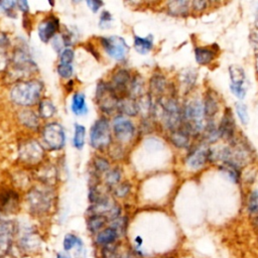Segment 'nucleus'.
<instances>
[{
  "mask_svg": "<svg viewBox=\"0 0 258 258\" xmlns=\"http://www.w3.org/2000/svg\"><path fill=\"white\" fill-rule=\"evenodd\" d=\"M152 115L162 122L164 127L170 132L178 129L182 123L181 107L173 97H159L153 105Z\"/></svg>",
  "mask_w": 258,
  "mask_h": 258,
  "instance_id": "obj_1",
  "label": "nucleus"
},
{
  "mask_svg": "<svg viewBox=\"0 0 258 258\" xmlns=\"http://www.w3.org/2000/svg\"><path fill=\"white\" fill-rule=\"evenodd\" d=\"M43 84L38 80L20 81L12 86L9 96L11 101L18 106H33L40 99Z\"/></svg>",
  "mask_w": 258,
  "mask_h": 258,
  "instance_id": "obj_2",
  "label": "nucleus"
},
{
  "mask_svg": "<svg viewBox=\"0 0 258 258\" xmlns=\"http://www.w3.org/2000/svg\"><path fill=\"white\" fill-rule=\"evenodd\" d=\"M111 128L106 117H101L95 121L90 130V144L95 149L102 150L111 143Z\"/></svg>",
  "mask_w": 258,
  "mask_h": 258,
  "instance_id": "obj_3",
  "label": "nucleus"
},
{
  "mask_svg": "<svg viewBox=\"0 0 258 258\" xmlns=\"http://www.w3.org/2000/svg\"><path fill=\"white\" fill-rule=\"evenodd\" d=\"M27 204L33 214L41 215L49 211L52 198L47 189L33 187L27 194Z\"/></svg>",
  "mask_w": 258,
  "mask_h": 258,
  "instance_id": "obj_4",
  "label": "nucleus"
},
{
  "mask_svg": "<svg viewBox=\"0 0 258 258\" xmlns=\"http://www.w3.org/2000/svg\"><path fill=\"white\" fill-rule=\"evenodd\" d=\"M43 144L49 150H59L66 142V134L62 126L56 122L46 124L42 129Z\"/></svg>",
  "mask_w": 258,
  "mask_h": 258,
  "instance_id": "obj_5",
  "label": "nucleus"
},
{
  "mask_svg": "<svg viewBox=\"0 0 258 258\" xmlns=\"http://www.w3.org/2000/svg\"><path fill=\"white\" fill-rule=\"evenodd\" d=\"M96 101L103 112L111 114L117 110L119 98L108 83L100 82L96 90Z\"/></svg>",
  "mask_w": 258,
  "mask_h": 258,
  "instance_id": "obj_6",
  "label": "nucleus"
},
{
  "mask_svg": "<svg viewBox=\"0 0 258 258\" xmlns=\"http://www.w3.org/2000/svg\"><path fill=\"white\" fill-rule=\"evenodd\" d=\"M100 40L104 50L110 57L116 60H123L126 57L129 51V46L122 37L113 35L109 37H101Z\"/></svg>",
  "mask_w": 258,
  "mask_h": 258,
  "instance_id": "obj_7",
  "label": "nucleus"
},
{
  "mask_svg": "<svg viewBox=\"0 0 258 258\" xmlns=\"http://www.w3.org/2000/svg\"><path fill=\"white\" fill-rule=\"evenodd\" d=\"M112 128L115 138L121 143L130 142L135 135L134 124L123 115H118L113 119Z\"/></svg>",
  "mask_w": 258,
  "mask_h": 258,
  "instance_id": "obj_8",
  "label": "nucleus"
},
{
  "mask_svg": "<svg viewBox=\"0 0 258 258\" xmlns=\"http://www.w3.org/2000/svg\"><path fill=\"white\" fill-rule=\"evenodd\" d=\"M210 149L211 147L204 142L195 145L194 147H191L190 151L187 153L185 157V164L190 169L202 168L207 162H209Z\"/></svg>",
  "mask_w": 258,
  "mask_h": 258,
  "instance_id": "obj_9",
  "label": "nucleus"
},
{
  "mask_svg": "<svg viewBox=\"0 0 258 258\" xmlns=\"http://www.w3.org/2000/svg\"><path fill=\"white\" fill-rule=\"evenodd\" d=\"M44 155L43 147L35 140H27L19 146V157L22 161L35 164Z\"/></svg>",
  "mask_w": 258,
  "mask_h": 258,
  "instance_id": "obj_10",
  "label": "nucleus"
},
{
  "mask_svg": "<svg viewBox=\"0 0 258 258\" xmlns=\"http://www.w3.org/2000/svg\"><path fill=\"white\" fill-rule=\"evenodd\" d=\"M221 138L231 143L236 136V122L233 115V112L230 108H226L224 114L221 118V121L218 125Z\"/></svg>",
  "mask_w": 258,
  "mask_h": 258,
  "instance_id": "obj_11",
  "label": "nucleus"
},
{
  "mask_svg": "<svg viewBox=\"0 0 258 258\" xmlns=\"http://www.w3.org/2000/svg\"><path fill=\"white\" fill-rule=\"evenodd\" d=\"M11 60L14 70L20 74L33 72L36 69V64L32 60L30 54L22 47H18L13 51Z\"/></svg>",
  "mask_w": 258,
  "mask_h": 258,
  "instance_id": "obj_12",
  "label": "nucleus"
},
{
  "mask_svg": "<svg viewBox=\"0 0 258 258\" xmlns=\"http://www.w3.org/2000/svg\"><path fill=\"white\" fill-rule=\"evenodd\" d=\"M58 30L59 21L53 15H49L48 17L42 19L37 26V33L42 42H48L49 40H52Z\"/></svg>",
  "mask_w": 258,
  "mask_h": 258,
  "instance_id": "obj_13",
  "label": "nucleus"
},
{
  "mask_svg": "<svg viewBox=\"0 0 258 258\" xmlns=\"http://www.w3.org/2000/svg\"><path fill=\"white\" fill-rule=\"evenodd\" d=\"M14 232L15 228L11 221L0 219V256L6 254L9 250L12 244Z\"/></svg>",
  "mask_w": 258,
  "mask_h": 258,
  "instance_id": "obj_14",
  "label": "nucleus"
},
{
  "mask_svg": "<svg viewBox=\"0 0 258 258\" xmlns=\"http://www.w3.org/2000/svg\"><path fill=\"white\" fill-rule=\"evenodd\" d=\"M19 207V196L12 189H0V212L14 213Z\"/></svg>",
  "mask_w": 258,
  "mask_h": 258,
  "instance_id": "obj_15",
  "label": "nucleus"
},
{
  "mask_svg": "<svg viewBox=\"0 0 258 258\" xmlns=\"http://www.w3.org/2000/svg\"><path fill=\"white\" fill-rule=\"evenodd\" d=\"M219 46L214 48L213 45L211 46H197L194 49L196 61L201 66H208L211 64L218 54Z\"/></svg>",
  "mask_w": 258,
  "mask_h": 258,
  "instance_id": "obj_16",
  "label": "nucleus"
},
{
  "mask_svg": "<svg viewBox=\"0 0 258 258\" xmlns=\"http://www.w3.org/2000/svg\"><path fill=\"white\" fill-rule=\"evenodd\" d=\"M62 246H63V251L64 252L69 253L73 249H76V252H75L76 257L80 258L79 257L80 255H82L83 258L85 257V246H84V243L75 234H72V233L66 234L64 238H63V241H62Z\"/></svg>",
  "mask_w": 258,
  "mask_h": 258,
  "instance_id": "obj_17",
  "label": "nucleus"
},
{
  "mask_svg": "<svg viewBox=\"0 0 258 258\" xmlns=\"http://www.w3.org/2000/svg\"><path fill=\"white\" fill-rule=\"evenodd\" d=\"M119 235H120L119 232L115 228L109 226L107 228H104L102 231H100L99 233L96 234L95 242L100 247L115 244V242L119 238Z\"/></svg>",
  "mask_w": 258,
  "mask_h": 258,
  "instance_id": "obj_18",
  "label": "nucleus"
},
{
  "mask_svg": "<svg viewBox=\"0 0 258 258\" xmlns=\"http://www.w3.org/2000/svg\"><path fill=\"white\" fill-rule=\"evenodd\" d=\"M204 113L207 120H213V118L216 116V114L219 111V102L217 99V96L210 92V90L206 93L204 101Z\"/></svg>",
  "mask_w": 258,
  "mask_h": 258,
  "instance_id": "obj_19",
  "label": "nucleus"
},
{
  "mask_svg": "<svg viewBox=\"0 0 258 258\" xmlns=\"http://www.w3.org/2000/svg\"><path fill=\"white\" fill-rule=\"evenodd\" d=\"M167 11L172 16L185 17L189 14L191 9V2L189 1H169L167 2Z\"/></svg>",
  "mask_w": 258,
  "mask_h": 258,
  "instance_id": "obj_20",
  "label": "nucleus"
},
{
  "mask_svg": "<svg viewBox=\"0 0 258 258\" xmlns=\"http://www.w3.org/2000/svg\"><path fill=\"white\" fill-rule=\"evenodd\" d=\"M170 141L171 143L176 147V148H180V149H184V148H188L190 147V138L191 136L181 127H179L178 129L171 131L170 132Z\"/></svg>",
  "mask_w": 258,
  "mask_h": 258,
  "instance_id": "obj_21",
  "label": "nucleus"
},
{
  "mask_svg": "<svg viewBox=\"0 0 258 258\" xmlns=\"http://www.w3.org/2000/svg\"><path fill=\"white\" fill-rule=\"evenodd\" d=\"M201 135H202V142L208 145L216 143L221 138L218 126L213 120H207L206 126Z\"/></svg>",
  "mask_w": 258,
  "mask_h": 258,
  "instance_id": "obj_22",
  "label": "nucleus"
},
{
  "mask_svg": "<svg viewBox=\"0 0 258 258\" xmlns=\"http://www.w3.org/2000/svg\"><path fill=\"white\" fill-rule=\"evenodd\" d=\"M108 222H109V219L106 216L94 214L88 218L87 228L92 234H97L105 228Z\"/></svg>",
  "mask_w": 258,
  "mask_h": 258,
  "instance_id": "obj_23",
  "label": "nucleus"
},
{
  "mask_svg": "<svg viewBox=\"0 0 258 258\" xmlns=\"http://www.w3.org/2000/svg\"><path fill=\"white\" fill-rule=\"evenodd\" d=\"M117 110L127 116H136L138 114V106L135 99L130 97L122 98L118 102Z\"/></svg>",
  "mask_w": 258,
  "mask_h": 258,
  "instance_id": "obj_24",
  "label": "nucleus"
},
{
  "mask_svg": "<svg viewBox=\"0 0 258 258\" xmlns=\"http://www.w3.org/2000/svg\"><path fill=\"white\" fill-rule=\"evenodd\" d=\"M71 108L72 111L75 115L81 116L84 114H87L88 108L86 104V96L85 94L81 92H77L74 94L72 98V103H71Z\"/></svg>",
  "mask_w": 258,
  "mask_h": 258,
  "instance_id": "obj_25",
  "label": "nucleus"
},
{
  "mask_svg": "<svg viewBox=\"0 0 258 258\" xmlns=\"http://www.w3.org/2000/svg\"><path fill=\"white\" fill-rule=\"evenodd\" d=\"M153 46V38L151 35L141 37L134 35V48L140 54L148 53Z\"/></svg>",
  "mask_w": 258,
  "mask_h": 258,
  "instance_id": "obj_26",
  "label": "nucleus"
},
{
  "mask_svg": "<svg viewBox=\"0 0 258 258\" xmlns=\"http://www.w3.org/2000/svg\"><path fill=\"white\" fill-rule=\"evenodd\" d=\"M228 71H229V76L231 80V85L244 86V82L246 80V74L242 67L238 64H231Z\"/></svg>",
  "mask_w": 258,
  "mask_h": 258,
  "instance_id": "obj_27",
  "label": "nucleus"
},
{
  "mask_svg": "<svg viewBox=\"0 0 258 258\" xmlns=\"http://www.w3.org/2000/svg\"><path fill=\"white\" fill-rule=\"evenodd\" d=\"M219 169L225 173V175L228 176V178L234 182L238 183L241 178V171L240 168L232 163L229 162H222V164L219 165Z\"/></svg>",
  "mask_w": 258,
  "mask_h": 258,
  "instance_id": "obj_28",
  "label": "nucleus"
},
{
  "mask_svg": "<svg viewBox=\"0 0 258 258\" xmlns=\"http://www.w3.org/2000/svg\"><path fill=\"white\" fill-rule=\"evenodd\" d=\"M19 120L25 127L30 129L37 128L39 124L38 116L31 110H22L19 112Z\"/></svg>",
  "mask_w": 258,
  "mask_h": 258,
  "instance_id": "obj_29",
  "label": "nucleus"
},
{
  "mask_svg": "<svg viewBox=\"0 0 258 258\" xmlns=\"http://www.w3.org/2000/svg\"><path fill=\"white\" fill-rule=\"evenodd\" d=\"M167 83L166 79L162 75H154L150 80V90L151 92L156 95L160 96L162 95L167 89Z\"/></svg>",
  "mask_w": 258,
  "mask_h": 258,
  "instance_id": "obj_30",
  "label": "nucleus"
},
{
  "mask_svg": "<svg viewBox=\"0 0 258 258\" xmlns=\"http://www.w3.org/2000/svg\"><path fill=\"white\" fill-rule=\"evenodd\" d=\"M197 78H198V73H197V71L194 70V69L186 70V71L181 75L180 83H181L182 88H183V90H184L185 93H187L188 91H190V90L192 89V87H194L195 84H196Z\"/></svg>",
  "mask_w": 258,
  "mask_h": 258,
  "instance_id": "obj_31",
  "label": "nucleus"
},
{
  "mask_svg": "<svg viewBox=\"0 0 258 258\" xmlns=\"http://www.w3.org/2000/svg\"><path fill=\"white\" fill-rule=\"evenodd\" d=\"M55 111H56L55 106L50 100L43 99L38 104V115L43 119H48L52 117Z\"/></svg>",
  "mask_w": 258,
  "mask_h": 258,
  "instance_id": "obj_32",
  "label": "nucleus"
},
{
  "mask_svg": "<svg viewBox=\"0 0 258 258\" xmlns=\"http://www.w3.org/2000/svg\"><path fill=\"white\" fill-rule=\"evenodd\" d=\"M85 136H86V128L81 124H75V132H74V146L77 149H82L85 145Z\"/></svg>",
  "mask_w": 258,
  "mask_h": 258,
  "instance_id": "obj_33",
  "label": "nucleus"
},
{
  "mask_svg": "<svg viewBox=\"0 0 258 258\" xmlns=\"http://www.w3.org/2000/svg\"><path fill=\"white\" fill-rule=\"evenodd\" d=\"M247 210L250 214L258 213V188L251 190L247 200Z\"/></svg>",
  "mask_w": 258,
  "mask_h": 258,
  "instance_id": "obj_34",
  "label": "nucleus"
},
{
  "mask_svg": "<svg viewBox=\"0 0 258 258\" xmlns=\"http://www.w3.org/2000/svg\"><path fill=\"white\" fill-rule=\"evenodd\" d=\"M235 109H236V113H237V116H238L240 122L243 125H247L249 122V114H248L247 106L244 103L238 102L235 105Z\"/></svg>",
  "mask_w": 258,
  "mask_h": 258,
  "instance_id": "obj_35",
  "label": "nucleus"
},
{
  "mask_svg": "<svg viewBox=\"0 0 258 258\" xmlns=\"http://www.w3.org/2000/svg\"><path fill=\"white\" fill-rule=\"evenodd\" d=\"M102 257L103 258H120L121 254L119 253L117 245L111 244V245L102 247Z\"/></svg>",
  "mask_w": 258,
  "mask_h": 258,
  "instance_id": "obj_36",
  "label": "nucleus"
},
{
  "mask_svg": "<svg viewBox=\"0 0 258 258\" xmlns=\"http://www.w3.org/2000/svg\"><path fill=\"white\" fill-rule=\"evenodd\" d=\"M56 71L59 77H61L62 79H70L74 74L73 64H68V63H58Z\"/></svg>",
  "mask_w": 258,
  "mask_h": 258,
  "instance_id": "obj_37",
  "label": "nucleus"
},
{
  "mask_svg": "<svg viewBox=\"0 0 258 258\" xmlns=\"http://www.w3.org/2000/svg\"><path fill=\"white\" fill-rule=\"evenodd\" d=\"M109 162L103 158V157H97L95 160H94V168H95V171L98 172V173H104L106 171H109Z\"/></svg>",
  "mask_w": 258,
  "mask_h": 258,
  "instance_id": "obj_38",
  "label": "nucleus"
},
{
  "mask_svg": "<svg viewBox=\"0 0 258 258\" xmlns=\"http://www.w3.org/2000/svg\"><path fill=\"white\" fill-rule=\"evenodd\" d=\"M120 180V172L117 169H113L107 172L106 177H105V181L107 183L108 186H113V185H117V183Z\"/></svg>",
  "mask_w": 258,
  "mask_h": 258,
  "instance_id": "obj_39",
  "label": "nucleus"
},
{
  "mask_svg": "<svg viewBox=\"0 0 258 258\" xmlns=\"http://www.w3.org/2000/svg\"><path fill=\"white\" fill-rule=\"evenodd\" d=\"M75 53L74 50L70 47H66L59 55V63H68V64H72V61L74 59Z\"/></svg>",
  "mask_w": 258,
  "mask_h": 258,
  "instance_id": "obj_40",
  "label": "nucleus"
},
{
  "mask_svg": "<svg viewBox=\"0 0 258 258\" xmlns=\"http://www.w3.org/2000/svg\"><path fill=\"white\" fill-rule=\"evenodd\" d=\"M230 91L239 100H243L247 93V90L244 86H236V85H231V84H230Z\"/></svg>",
  "mask_w": 258,
  "mask_h": 258,
  "instance_id": "obj_41",
  "label": "nucleus"
},
{
  "mask_svg": "<svg viewBox=\"0 0 258 258\" xmlns=\"http://www.w3.org/2000/svg\"><path fill=\"white\" fill-rule=\"evenodd\" d=\"M112 21V15L110 12L104 10L101 13V17H100V26L102 28H108L110 26V23Z\"/></svg>",
  "mask_w": 258,
  "mask_h": 258,
  "instance_id": "obj_42",
  "label": "nucleus"
},
{
  "mask_svg": "<svg viewBox=\"0 0 258 258\" xmlns=\"http://www.w3.org/2000/svg\"><path fill=\"white\" fill-rule=\"evenodd\" d=\"M209 4H210V2L203 1V0L191 1V10L196 11V12H202L208 8Z\"/></svg>",
  "mask_w": 258,
  "mask_h": 258,
  "instance_id": "obj_43",
  "label": "nucleus"
},
{
  "mask_svg": "<svg viewBox=\"0 0 258 258\" xmlns=\"http://www.w3.org/2000/svg\"><path fill=\"white\" fill-rule=\"evenodd\" d=\"M129 188H130L129 184L123 183V184H121V185H118V187H116L115 194H116V196H118V197H120V198H123V197H125V196L128 194Z\"/></svg>",
  "mask_w": 258,
  "mask_h": 258,
  "instance_id": "obj_44",
  "label": "nucleus"
},
{
  "mask_svg": "<svg viewBox=\"0 0 258 258\" xmlns=\"http://www.w3.org/2000/svg\"><path fill=\"white\" fill-rule=\"evenodd\" d=\"M87 4L93 12H97L102 7L103 2L102 1H97V0H90V1H87Z\"/></svg>",
  "mask_w": 258,
  "mask_h": 258,
  "instance_id": "obj_45",
  "label": "nucleus"
},
{
  "mask_svg": "<svg viewBox=\"0 0 258 258\" xmlns=\"http://www.w3.org/2000/svg\"><path fill=\"white\" fill-rule=\"evenodd\" d=\"M7 66H8V57L6 53L0 51V73L5 71Z\"/></svg>",
  "mask_w": 258,
  "mask_h": 258,
  "instance_id": "obj_46",
  "label": "nucleus"
},
{
  "mask_svg": "<svg viewBox=\"0 0 258 258\" xmlns=\"http://www.w3.org/2000/svg\"><path fill=\"white\" fill-rule=\"evenodd\" d=\"M9 44V38L6 33L0 31V47H6Z\"/></svg>",
  "mask_w": 258,
  "mask_h": 258,
  "instance_id": "obj_47",
  "label": "nucleus"
},
{
  "mask_svg": "<svg viewBox=\"0 0 258 258\" xmlns=\"http://www.w3.org/2000/svg\"><path fill=\"white\" fill-rule=\"evenodd\" d=\"M17 5H18V7H19V9H20L21 11H23V12L28 11L29 5H28V3H27L26 1H18V2H17Z\"/></svg>",
  "mask_w": 258,
  "mask_h": 258,
  "instance_id": "obj_48",
  "label": "nucleus"
},
{
  "mask_svg": "<svg viewBox=\"0 0 258 258\" xmlns=\"http://www.w3.org/2000/svg\"><path fill=\"white\" fill-rule=\"evenodd\" d=\"M56 258H72L71 254L68 252H59L56 254Z\"/></svg>",
  "mask_w": 258,
  "mask_h": 258,
  "instance_id": "obj_49",
  "label": "nucleus"
},
{
  "mask_svg": "<svg viewBox=\"0 0 258 258\" xmlns=\"http://www.w3.org/2000/svg\"><path fill=\"white\" fill-rule=\"evenodd\" d=\"M120 258H136L135 255L131 252H127V253H124V254H121V257Z\"/></svg>",
  "mask_w": 258,
  "mask_h": 258,
  "instance_id": "obj_50",
  "label": "nucleus"
},
{
  "mask_svg": "<svg viewBox=\"0 0 258 258\" xmlns=\"http://www.w3.org/2000/svg\"><path fill=\"white\" fill-rule=\"evenodd\" d=\"M135 243L137 244V246L139 247V246H141V244H142V239H141V237H136L135 238Z\"/></svg>",
  "mask_w": 258,
  "mask_h": 258,
  "instance_id": "obj_51",
  "label": "nucleus"
},
{
  "mask_svg": "<svg viewBox=\"0 0 258 258\" xmlns=\"http://www.w3.org/2000/svg\"><path fill=\"white\" fill-rule=\"evenodd\" d=\"M254 223H255V225L258 227V216L255 218V220H254Z\"/></svg>",
  "mask_w": 258,
  "mask_h": 258,
  "instance_id": "obj_52",
  "label": "nucleus"
}]
</instances>
